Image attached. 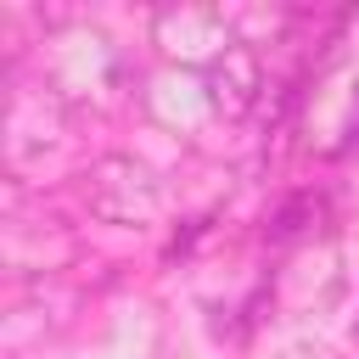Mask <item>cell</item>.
I'll return each mask as SVG.
<instances>
[{
	"label": "cell",
	"mask_w": 359,
	"mask_h": 359,
	"mask_svg": "<svg viewBox=\"0 0 359 359\" xmlns=\"http://www.w3.org/2000/svg\"><path fill=\"white\" fill-rule=\"evenodd\" d=\"M39 84L79 118V112H112L135 95L129 62L118 39L95 22H56L39 39Z\"/></svg>",
	"instance_id": "obj_1"
},
{
	"label": "cell",
	"mask_w": 359,
	"mask_h": 359,
	"mask_svg": "<svg viewBox=\"0 0 359 359\" xmlns=\"http://www.w3.org/2000/svg\"><path fill=\"white\" fill-rule=\"evenodd\" d=\"M73 146V112L34 79L11 73V95H6V168L11 180H45V168L62 163V151Z\"/></svg>",
	"instance_id": "obj_2"
},
{
	"label": "cell",
	"mask_w": 359,
	"mask_h": 359,
	"mask_svg": "<svg viewBox=\"0 0 359 359\" xmlns=\"http://www.w3.org/2000/svg\"><path fill=\"white\" fill-rule=\"evenodd\" d=\"M79 180H84L79 185L84 208L101 224H151L163 213V180H157V168L140 163V157H129V151L95 157Z\"/></svg>",
	"instance_id": "obj_3"
},
{
	"label": "cell",
	"mask_w": 359,
	"mask_h": 359,
	"mask_svg": "<svg viewBox=\"0 0 359 359\" xmlns=\"http://www.w3.org/2000/svg\"><path fill=\"white\" fill-rule=\"evenodd\" d=\"M151 45L163 56V67H185V73H208L213 62H224L236 45H247L236 34V17L224 6H163L151 17Z\"/></svg>",
	"instance_id": "obj_4"
},
{
	"label": "cell",
	"mask_w": 359,
	"mask_h": 359,
	"mask_svg": "<svg viewBox=\"0 0 359 359\" xmlns=\"http://www.w3.org/2000/svg\"><path fill=\"white\" fill-rule=\"evenodd\" d=\"M73 309H79V292H67L62 280H28V286H17V297H11V309L0 320L6 353L17 359L28 348H39L50 331H62L73 320Z\"/></svg>",
	"instance_id": "obj_5"
},
{
	"label": "cell",
	"mask_w": 359,
	"mask_h": 359,
	"mask_svg": "<svg viewBox=\"0 0 359 359\" xmlns=\"http://www.w3.org/2000/svg\"><path fill=\"white\" fill-rule=\"evenodd\" d=\"M140 107L174 135H202L208 123H219V112L208 101V79L185 73V67H157L140 90Z\"/></svg>",
	"instance_id": "obj_6"
},
{
	"label": "cell",
	"mask_w": 359,
	"mask_h": 359,
	"mask_svg": "<svg viewBox=\"0 0 359 359\" xmlns=\"http://www.w3.org/2000/svg\"><path fill=\"white\" fill-rule=\"evenodd\" d=\"M208 101H213V112H219V123H241L252 107H258V95H264V67H258V50L252 45H236L224 62H213L208 73Z\"/></svg>",
	"instance_id": "obj_7"
},
{
	"label": "cell",
	"mask_w": 359,
	"mask_h": 359,
	"mask_svg": "<svg viewBox=\"0 0 359 359\" xmlns=\"http://www.w3.org/2000/svg\"><path fill=\"white\" fill-rule=\"evenodd\" d=\"M348 146H359V107H353V123H348Z\"/></svg>",
	"instance_id": "obj_8"
}]
</instances>
